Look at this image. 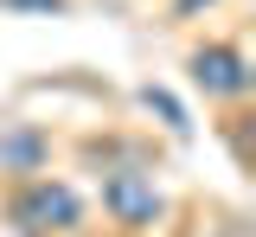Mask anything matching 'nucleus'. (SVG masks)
Segmentation results:
<instances>
[{"label":"nucleus","mask_w":256,"mask_h":237,"mask_svg":"<svg viewBox=\"0 0 256 237\" xmlns=\"http://www.w3.org/2000/svg\"><path fill=\"white\" fill-rule=\"evenodd\" d=\"M6 218H13V231H20V237L77 231V218H84V199H77L64 180H32V186H20V192H13Z\"/></svg>","instance_id":"nucleus-1"},{"label":"nucleus","mask_w":256,"mask_h":237,"mask_svg":"<svg viewBox=\"0 0 256 237\" xmlns=\"http://www.w3.org/2000/svg\"><path fill=\"white\" fill-rule=\"evenodd\" d=\"M102 205H109L116 224H154L166 212V199H160V186L148 173H109L102 180Z\"/></svg>","instance_id":"nucleus-2"},{"label":"nucleus","mask_w":256,"mask_h":237,"mask_svg":"<svg viewBox=\"0 0 256 237\" xmlns=\"http://www.w3.org/2000/svg\"><path fill=\"white\" fill-rule=\"evenodd\" d=\"M192 77H198L205 96H244V90H250V70H244V58H237L230 45H205V52H192Z\"/></svg>","instance_id":"nucleus-3"},{"label":"nucleus","mask_w":256,"mask_h":237,"mask_svg":"<svg viewBox=\"0 0 256 237\" xmlns=\"http://www.w3.org/2000/svg\"><path fill=\"white\" fill-rule=\"evenodd\" d=\"M141 102L154 109V116H160V122H166V128H173V135H186V128H192V122H186V109H180V102L166 96V90H154V84L141 90Z\"/></svg>","instance_id":"nucleus-4"},{"label":"nucleus","mask_w":256,"mask_h":237,"mask_svg":"<svg viewBox=\"0 0 256 237\" xmlns=\"http://www.w3.org/2000/svg\"><path fill=\"white\" fill-rule=\"evenodd\" d=\"M0 160H20V167H32V160H38V141H32V135L6 141V148H0Z\"/></svg>","instance_id":"nucleus-5"},{"label":"nucleus","mask_w":256,"mask_h":237,"mask_svg":"<svg viewBox=\"0 0 256 237\" xmlns=\"http://www.w3.org/2000/svg\"><path fill=\"white\" fill-rule=\"evenodd\" d=\"M13 6H38V13H58L64 0H13Z\"/></svg>","instance_id":"nucleus-6"},{"label":"nucleus","mask_w":256,"mask_h":237,"mask_svg":"<svg viewBox=\"0 0 256 237\" xmlns=\"http://www.w3.org/2000/svg\"><path fill=\"white\" fill-rule=\"evenodd\" d=\"M192 6H205V0H180V13H192Z\"/></svg>","instance_id":"nucleus-7"}]
</instances>
